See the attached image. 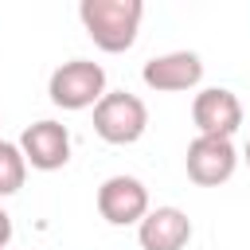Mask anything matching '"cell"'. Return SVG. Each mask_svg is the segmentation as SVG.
<instances>
[{
  "instance_id": "5",
  "label": "cell",
  "mask_w": 250,
  "mask_h": 250,
  "mask_svg": "<svg viewBox=\"0 0 250 250\" xmlns=\"http://www.w3.org/2000/svg\"><path fill=\"white\" fill-rule=\"evenodd\" d=\"M148 188L137 176H109L98 188V215L109 227H137L148 215Z\"/></svg>"
},
{
  "instance_id": "3",
  "label": "cell",
  "mask_w": 250,
  "mask_h": 250,
  "mask_svg": "<svg viewBox=\"0 0 250 250\" xmlns=\"http://www.w3.org/2000/svg\"><path fill=\"white\" fill-rule=\"evenodd\" d=\"M148 129V109L129 90H105V98L94 105V133L105 145H137Z\"/></svg>"
},
{
  "instance_id": "4",
  "label": "cell",
  "mask_w": 250,
  "mask_h": 250,
  "mask_svg": "<svg viewBox=\"0 0 250 250\" xmlns=\"http://www.w3.org/2000/svg\"><path fill=\"white\" fill-rule=\"evenodd\" d=\"M184 168H188V180L199 184V188H219L234 176L238 168V152L227 137H195L184 152Z\"/></svg>"
},
{
  "instance_id": "9",
  "label": "cell",
  "mask_w": 250,
  "mask_h": 250,
  "mask_svg": "<svg viewBox=\"0 0 250 250\" xmlns=\"http://www.w3.org/2000/svg\"><path fill=\"white\" fill-rule=\"evenodd\" d=\"M141 250H184L191 242V219L180 207H152L137 223Z\"/></svg>"
},
{
  "instance_id": "8",
  "label": "cell",
  "mask_w": 250,
  "mask_h": 250,
  "mask_svg": "<svg viewBox=\"0 0 250 250\" xmlns=\"http://www.w3.org/2000/svg\"><path fill=\"white\" fill-rule=\"evenodd\" d=\"M20 152H23V160H27L31 168L55 172V168H62V164L70 160V133H66V125L43 117V121H35V125L23 129Z\"/></svg>"
},
{
  "instance_id": "7",
  "label": "cell",
  "mask_w": 250,
  "mask_h": 250,
  "mask_svg": "<svg viewBox=\"0 0 250 250\" xmlns=\"http://www.w3.org/2000/svg\"><path fill=\"white\" fill-rule=\"evenodd\" d=\"M141 78L148 90L156 94H180V90H195L203 82V59L195 51H168L156 55L141 66Z\"/></svg>"
},
{
  "instance_id": "6",
  "label": "cell",
  "mask_w": 250,
  "mask_h": 250,
  "mask_svg": "<svg viewBox=\"0 0 250 250\" xmlns=\"http://www.w3.org/2000/svg\"><path fill=\"white\" fill-rule=\"evenodd\" d=\"M191 121H195L199 137H227L230 141L242 129V102L227 86H207L191 102Z\"/></svg>"
},
{
  "instance_id": "10",
  "label": "cell",
  "mask_w": 250,
  "mask_h": 250,
  "mask_svg": "<svg viewBox=\"0 0 250 250\" xmlns=\"http://www.w3.org/2000/svg\"><path fill=\"white\" fill-rule=\"evenodd\" d=\"M23 180H27V160H23L20 145L0 141V199L16 195L23 188Z\"/></svg>"
},
{
  "instance_id": "2",
  "label": "cell",
  "mask_w": 250,
  "mask_h": 250,
  "mask_svg": "<svg viewBox=\"0 0 250 250\" xmlns=\"http://www.w3.org/2000/svg\"><path fill=\"white\" fill-rule=\"evenodd\" d=\"M47 94H51V102H55L59 109H66V113L94 109V105L105 98V70H102V62L70 59V62H62V66L51 70Z\"/></svg>"
},
{
  "instance_id": "12",
  "label": "cell",
  "mask_w": 250,
  "mask_h": 250,
  "mask_svg": "<svg viewBox=\"0 0 250 250\" xmlns=\"http://www.w3.org/2000/svg\"><path fill=\"white\" fill-rule=\"evenodd\" d=\"M246 164H250V141H246Z\"/></svg>"
},
{
  "instance_id": "11",
  "label": "cell",
  "mask_w": 250,
  "mask_h": 250,
  "mask_svg": "<svg viewBox=\"0 0 250 250\" xmlns=\"http://www.w3.org/2000/svg\"><path fill=\"white\" fill-rule=\"evenodd\" d=\"M8 242H12V215L0 207V250H8Z\"/></svg>"
},
{
  "instance_id": "1",
  "label": "cell",
  "mask_w": 250,
  "mask_h": 250,
  "mask_svg": "<svg viewBox=\"0 0 250 250\" xmlns=\"http://www.w3.org/2000/svg\"><path fill=\"white\" fill-rule=\"evenodd\" d=\"M141 16H145L141 0H82L78 4V20H82L86 35L94 39V47H102L109 55H121L137 43Z\"/></svg>"
}]
</instances>
